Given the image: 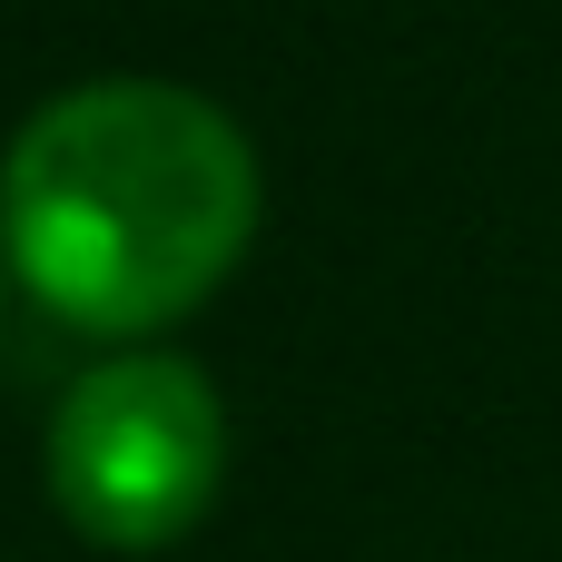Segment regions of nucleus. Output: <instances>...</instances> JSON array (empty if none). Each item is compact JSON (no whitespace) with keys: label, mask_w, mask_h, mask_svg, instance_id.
I'll list each match as a JSON object with an SVG mask.
<instances>
[{"label":"nucleus","mask_w":562,"mask_h":562,"mask_svg":"<svg viewBox=\"0 0 562 562\" xmlns=\"http://www.w3.org/2000/svg\"><path fill=\"white\" fill-rule=\"evenodd\" d=\"M257 237L247 128L168 79H89L0 158V247L40 306L89 336L178 326Z\"/></svg>","instance_id":"1"},{"label":"nucleus","mask_w":562,"mask_h":562,"mask_svg":"<svg viewBox=\"0 0 562 562\" xmlns=\"http://www.w3.org/2000/svg\"><path fill=\"white\" fill-rule=\"evenodd\" d=\"M227 474V415L198 366L178 356H119L79 375L49 415V494L59 514L109 553L178 543Z\"/></svg>","instance_id":"2"}]
</instances>
